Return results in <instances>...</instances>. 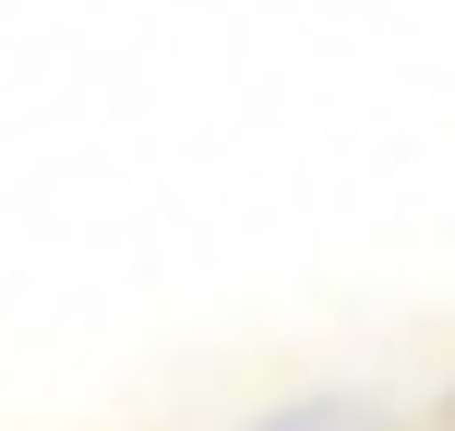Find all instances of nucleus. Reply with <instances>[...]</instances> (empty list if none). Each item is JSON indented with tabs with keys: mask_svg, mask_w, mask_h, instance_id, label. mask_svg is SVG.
<instances>
[]
</instances>
